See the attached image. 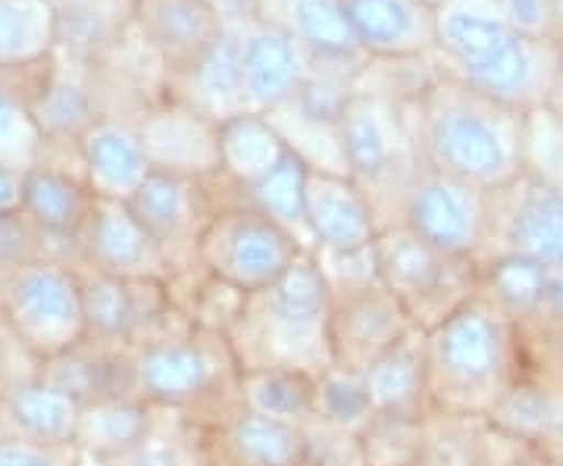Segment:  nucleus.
Instances as JSON below:
<instances>
[{
	"label": "nucleus",
	"instance_id": "obj_1",
	"mask_svg": "<svg viewBox=\"0 0 563 466\" xmlns=\"http://www.w3.org/2000/svg\"><path fill=\"white\" fill-rule=\"evenodd\" d=\"M432 410L488 420L520 379L517 323L492 298L476 301L426 332Z\"/></svg>",
	"mask_w": 563,
	"mask_h": 466
},
{
	"label": "nucleus",
	"instance_id": "obj_2",
	"mask_svg": "<svg viewBox=\"0 0 563 466\" xmlns=\"http://www.w3.org/2000/svg\"><path fill=\"white\" fill-rule=\"evenodd\" d=\"M332 295L313 254H303L279 282L251 291L242 317L229 332L232 354L247 369H298L320 376L332 360Z\"/></svg>",
	"mask_w": 563,
	"mask_h": 466
},
{
	"label": "nucleus",
	"instance_id": "obj_3",
	"mask_svg": "<svg viewBox=\"0 0 563 466\" xmlns=\"http://www.w3.org/2000/svg\"><path fill=\"white\" fill-rule=\"evenodd\" d=\"M523 125L473 88H439L422 103V163L485 195L523 173Z\"/></svg>",
	"mask_w": 563,
	"mask_h": 466
},
{
	"label": "nucleus",
	"instance_id": "obj_4",
	"mask_svg": "<svg viewBox=\"0 0 563 466\" xmlns=\"http://www.w3.org/2000/svg\"><path fill=\"white\" fill-rule=\"evenodd\" d=\"M135 395L157 410L188 413L210 429L239 407L242 366L225 335L195 329L135 347Z\"/></svg>",
	"mask_w": 563,
	"mask_h": 466
},
{
	"label": "nucleus",
	"instance_id": "obj_5",
	"mask_svg": "<svg viewBox=\"0 0 563 466\" xmlns=\"http://www.w3.org/2000/svg\"><path fill=\"white\" fill-rule=\"evenodd\" d=\"M383 285L407 307L417 329L429 332L483 295V266L476 257H451L426 244L407 225L376 235Z\"/></svg>",
	"mask_w": 563,
	"mask_h": 466
},
{
	"label": "nucleus",
	"instance_id": "obj_6",
	"mask_svg": "<svg viewBox=\"0 0 563 466\" xmlns=\"http://www.w3.org/2000/svg\"><path fill=\"white\" fill-rule=\"evenodd\" d=\"M0 310L25 345L51 360L85 339L79 266L32 260L0 279Z\"/></svg>",
	"mask_w": 563,
	"mask_h": 466
},
{
	"label": "nucleus",
	"instance_id": "obj_7",
	"mask_svg": "<svg viewBox=\"0 0 563 466\" xmlns=\"http://www.w3.org/2000/svg\"><path fill=\"white\" fill-rule=\"evenodd\" d=\"M303 254L291 232L244 201L217 210L201 235L203 269L247 295L279 282Z\"/></svg>",
	"mask_w": 563,
	"mask_h": 466
},
{
	"label": "nucleus",
	"instance_id": "obj_8",
	"mask_svg": "<svg viewBox=\"0 0 563 466\" xmlns=\"http://www.w3.org/2000/svg\"><path fill=\"white\" fill-rule=\"evenodd\" d=\"M498 257L563 266V188L520 173L488 195V229L476 260L488 264Z\"/></svg>",
	"mask_w": 563,
	"mask_h": 466
},
{
	"label": "nucleus",
	"instance_id": "obj_9",
	"mask_svg": "<svg viewBox=\"0 0 563 466\" xmlns=\"http://www.w3.org/2000/svg\"><path fill=\"white\" fill-rule=\"evenodd\" d=\"M401 225L442 254L479 257L488 229V195L422 163L407 191Z\"/></svg>",
	"mask_w": 563,
	"mask_h": 466
},
{
	"label": "nucleus",
	"instance_id": "obj_10",
	"mask_svg": "<svg viewBox=\"0 0 563 466\" xmlns=\"http://www.w3.org/2000/svg\"><path fill=\"white\" fill-rule=\"evenodd\" d=\"M129 207L161 244L169 276L201 266V235L217 213L207 203L203 179L151 169V176L129 198Z\"/></svg>",
	"mask_w": 563,
	"mask_h": 466
},
{
	"label": "nucleus",
	"instance_id": "obj_11",
	"mask_svg": "<svg viewBox=\"0 0 563 466\" xmlns=\"http://www.w3.org/2000/svg\"><path fill=\"white\" fill-rule=\"evenodd\" d=\"M339 138H342V154L347 176L361 185L366 198L376 195L379 185H391V179L410 191L422 166L407 160V138L401 125L391 116L385 103L351 95L344 103L342 122H339Z\"/></svg>",
	"mask_w": 563,
	"mask_h": 466
},
{
	"label": "nucleus",
	"instance_id": "obj_12",
	"mask_svg": "<svg viewBox=\"0 0 563 466\" xmlns=\"http://www.w3.org/2000/svg\"><path fill=\"white\" fill-rule=\"evenodd\" d=\"M417 325L407 307L385 285L347 291L332 298V360L347 369L366 373L376 360H383L391 347H398Z\"/></svg>",
	"mask_w": 563,
	"mask_h": 466
},
{
	"label": "nucleus",
	"instance_id": "obj_13",
	"mask_svg": "<svg viewBox=\"0 0 563 466\" xmlns=\"http://www.w3.org/2000/svg\"><path fill=\"white\" fill-rule=\"evenodd\" d=\"M81 266L117 279H169V266L161 244L139 223L125 201H95L91 217L76 235Z\"/></svg>",
	"mask_w": 563,
	"mask_h": 466
},
{
	"label": "nucleus",
	"instance_id": "obj_14",
	"mask_svg": "<svg viewBox=\"0 0 563 466\" xmlns=\"http://www.w3.org/2000/svg\"><path fill=\"white\" fill-rule=\"evenodd\" d=\"M303 213H307V232H310L313 251L317 247H332V251L363 247V244L376 242L379 235V220L366 191L344 173L310 169Z\"/></svg>",
	"mask_w": 563,
	"mask_h": 466
},
{
	"label": "nucleus",
	"instance_id": "obj_15",
	"mask_svg": "<svg viewBox=\"0 0 563 466\" xmlns=\"http://www.w3.org/2000/svg\"><path fill=\"white\" fill-rule=\"evenodd\" d=\"M132 357H135L132 345H113L85 335L79 345L44 360L41 379L69 391L81 407L107 398H125L135 395Z\"/></svg>",
	"mask_w": 563,
	"mask_h": 466
},
{
	"label": "nucleus",
	"instance_id": "obj_16",
	"mask_svg": "<svg viewBox=\"0 0 563 466\" xmlns=\"http://www.w3.org/2000/svg\"><path fill=\"white\" fill-rule=\"evenodd\" d=\"M307 81L303 44L276 22L244 38V91L254 113L279 110L298 98Z\"/></svg>",
	"mask_w": 563,
	"mask_h": 466
},
{
	"label": "nucleus",
	"instance_id": "obj_17",
	"mask_svg": "<svg viewBox=\"0 0 563 466\" xmlns=\"http://www.w3.org/2000/svg\"><path fill=\"white\" fill-rule=\"evenodd\" d=\"M210 432V454L220 466H301L303 429L235 407Z\"/></svg>",
	"mask_w": 563,
	"mask_h": 466
},
{
	"label": "nucleus",
	"instance_id": "obj_18",
	"mask_svg": "<svg viewBox=\"0 0 563 466\" xmlns=\"http://www.w3.org/2000/svg\"><path fill=\"white\" fill-rule=\"evenodd\" d=\"M141 142L154 169L207 179L222 173L220 122L207 120L198 110H173L144 125Z\"/></svg>",
	"mask_w": 563,
	"mask_h": 466
},
{
	"label": "nucleus",
	"instance_id": "obj_19",
	"mask_svg": "<svg viewBox=\"0 0 563 466\" xmlns=\"http://www.w3.org/2000/svg\"><path fill=\"white\" fill-rule=\"evenodd\" d=\"M366 386L379 413L395 417H429V360H426V332L413 329L401 345L391 347L383 360L369 366Z\"/></svg>",
	"mask_w": 563,
	"mask_h": 466
},
{
	"label": "nucleus",
	"instance_id": "obj_20",
	"mask_svg": "<svg viewBox=\"0 0 563 466\" xmlns=\"http://www.w3.org/2000/svg\"><path fill=\"white\" fill-rule=\"evenodd\" d=\"M0 420L7 435L44 445H76L81 404L47 379H35L0 401Z\"/></svg>",
	"mask_w": 563,
	"mask_h": 466
},
{
	"label": "nucleus",
	"instance_id": "obj_21",
	"mask_svg": "<svg viewBox=\"0 0 563 466\" xmlns=\"http://www.w3.org/2000/svg\"><path fill=\"white\" fill-rule=\"evenodd\" d=\"M191 98L201 116L213 122H229L251 113L244 91V38L222 29L195 60L191 73Z\"/></svg>",
	"mask_w": 563,
	"mask_h": 466
},
{
	"label": "nucleus",
	"instance_id": "obj_22",
	"mask_svg": "<svg viewBox=\"0 0 563 466\" xmlns=\"http://www.w3.org/2000/svg\"><path fill=\"white\" fill-rule=\"evenodd\" d=\"M354 38L376 54H410L435 38V16L422 0H342Z\"/></svg>",
	"mask_w": 563,
	"mask_h": 466
},
{
	"label": "nucleus",
	"instance_id": "obj_23",
	"mask_svg": "<svg viewBox=\"0 0 563 466\" xmlns=\"http://www.w3.org/2000/svg\"><path fill=\"white\" fill-rule=\"evenodd\" d=\"M154 420H157V407L141 401L139 395L95 401V404L81 407L76 445L85 461L107 464V461L125 454L129 447L139 445L151 432Z\"/></svg>",
	"mask_w": 563,
	"mask_h": 466
},
{
	"label": "nucleus",
	"instance_id": "obj_24",
	"mask_svg": "<svg viewBox=\"0 0 563 466\" xmlns=\"http://www.w3.org/2000/svg\"><path fill=\"white\" fill-rule=\"evenodd\" d=\"M85 166L98 198L125 203L154 169L141 135L120 125H101L85 138Z\"/></svg>",
	"mask_w": 563,
	"mask_h": 466
},
{
	"label": "nucleus",
	"instance_id": "obj_25",
	"mask_svg": "<svg viewBox=\"0 0 563 466\" xmlns=\"http://www.w3.org/2000/svg\"><path fill=\"white\" fill-rule=\"evenodd\" d=\"M213 464L210 454V432L188 413L157 410V420L139 445L125 454L95 466H207Z\"/></svg>",
	"mask_w": 563,
	"mask_h": 466
},
{
	"label": "nucleus",
	"instance_id": "obj_26",
	"mask_svg": "<svg viewBox=\"0 0 563 466\" xmlns=\"http://www.w3.org/2000/svg\"><path fill=\"white\" fill-rule=\"evenodd\" d=\"M239 407L303 429L317 413V376L298 369H247L239 379Z\"/></svg>",
	"mask_w": 563,
	"mask_h": 466
},
{
	"label": "nucleus",
	"instance_id": "obj_27",
	"mask_svg": "<svg viewBox=\"0 0 563 466\" xmlns=\"http://www.w3.org/2000/svg\"><path fill=\"white\" fill-rule=\"evenodd\" d=\"M222 173H229L239 188H251L288 154V142L282 138L276 122L266 113H242L220 125Z\"/></svg>",
	"mask_w": 563,
	"mask_h": 466
},
{
	"label": "nucleus",
	"instance_id": "obj_28",
	"mask_svg": "<svg viewBox=\"0 0 563 466\" xmlns=\"http://www.w3.org/2000/svg\"><path fill=\"white\" fill-rule=\"evenodd\" d=\"M307 176H310V166L288 147V154L263 176L261 182H254L251 188H242V191L244 203H251L254 210H261L263 217H269L285 232H291L301 242L303 251L310 254L313 242H310L307 213H303V203H307Z\"/></svg>",
	"mask_w": 563,
	"mask_h": 466
},
{
	"label": "nucleus",
	"instance_id": "obj_29",
	"mask_svg": "<svg viewBox=\"0 0 563 466\" xmlns=\"http://www.w3.org/2000/svg\"><path fill=\"white\" fill-rule=\"evenodd\" d=\"M435 38L457 57L461 73H466L473 66L492 60L495 54H501L517 35L501 16L479 10L473 3L454 0L442 7V13L435 16Z\"/></svg>",
	"mask_w": 563,
	"mask_h": 466
},
{
	"label": "nucleus",
	"instance_id": "obj_30",
	"mask_svg": "<svg viewBox=\"0 0 563 466\" xmlns=\"http://www.w3.org/2000/svg\"><path fill=\"white\" fill-rule=\"evenodd\" d=\"M91 210L85 191L63 173L41 166L22 176V213L44 232L76 238Z\"/></svg>",
	"mask_w": 563,
	"mask_h": 466
},
{
	"label": "nucleus",
	"instance_id": "obj_31",
	"mask_svg": "<svg viewBox=\"0 0 563 466\" xmlns=\"http://www.w3.org/2000/svg\"><path fill=\"white\" fill-rule=\"evenodd\" d=\"M488 423L548 445L563 426V388L536 379H517L488 413Z\"/></svg>",
	"mask_w": 563,
	"mask_h": 466
},
{
	"label": "nucleus",
	"instance_id": "obj_32",
	"mask_svg": "<svg viewBox=\"0 0 563 466\" xmlns=\"http://www.w3.org/2000/svg\"><path fill=\"white\" fill-rule=\"evenodd\" d=\"M376 413L379 410H376V401L369 395L363 373L332 364L317 376V413H313V420L351 432V435H363V429L373 423Z\"/></svg>",
	"mask_w": 563,
	"mask_h": 466
},
{
	"label": "nucleus",
	"instance_id": "obj_33",
	"mask_svg": "<svg viewBox=\"0 0 563 466\" xmlns=\"http://www.w3.org/2000/svg\"><path fill=\"white\" fill-rule=\"evenodd\" d=\"M483 266V295L501 307L510 320L532 317L544 307V288L551 266L526 257H498Z\"/></svg>",
	"mask_w": 563,
	"mask_h": 466
},
{
	"label": "nucleus",
	"instance_id": "obj_34",
	"mask_svg": "<svg viewBox=\"0 0 563 466\" xmlns=\"http://www.w3.org/2000/svg\"><path fill=\"white\" fill-rule=\"evenodd\" d=\"M288 13L291 22L282 29L322 57H347L354 47H361L342 0H291Z\"/></svg>",
	"mask_w": 563,
	"mask_h": 466
},
{
	"label": "nucleus",
	"instance_id": "obj_35",
	"mask_svg": "<svg viewBox=\"0 0 563 466\" xmlns=\"http://www.w3.org/2000/svg\"><path fill=\"white\" fill-rule=\"evenodd\" d=\"M220 13L210 7V0H154L151 22L163 44L181 54L201 57V51L220 35Z\"/></svg>",
	"mask_w": 563,
	"mask_h": 466
},
{
	"label": "nucleus",
	"instance_id": "obj_36",
	"mask_svg": "<svg viewBox=\"0 0 563 466\" xmlns=\"http://www.w3.org/2000/svg\"><path fill=\"white\" fill-rule=\"evenodd\" d=\"M369 466H413L426 461V417L376 413L361 435Z\"/></svg>",
	"mask_w": 563,
	"mask_h": 466
},
{
	"label": "nucleus",
	"instance_id": "obj_37",
	"mask_svg": "<svg viewBox=\"0 0 563 466\" xmlns=\"http://www.w3.org/2000/svg\"><path fill=\"white\" fill-rule=\"evenodd\" d=\"M485 420L439 413L426 417V461L439 466H476Z\"/></svg>",
	"mask_w": 563,
	"mask_h": 466
},
{
	"label": "nucleus",
	"instance_id": "obj_38",
	"mask_svg": "<svg viewBox=\"0 0 563 466\" xmlns=\"http://www.w3.org/2000/svg\"><path fill=\"white\" fill-rule=\"evenodd\" d=\"M313 264L320 269L322 282L329 288V295H347V291H361L383 285L379 273V257H376V242L363 244V247H347V251H332V247H317L310 251Z\"/></svg>",
	"mask_w": 563,
	"mask_h": 466
},
{
	"label": "nucleus",
	"instance_id": "obj_39",
	"mask_svg": "<svg viewBox=\"0 0 563 466\" xmlns=\"http://www.w3.org/2000/svg\"><path fill=\"white\" fill-rule=\"evenodd\" d=\"M301 466H369L363 454L361 435L332 429L310 420L303 426V461Z\"/></svg>",
	"mask_w": 563,
	"mask_h": 466
},
{
	"label": "nucleus",
	"instance_id": "obj_40",
	"mask_svg": "<svg viewBox=\"0 0 563 466\" xmlns=\"http://www.w3.org/2000/svg\"><path fill=\"white\" fill-rule=\"evenodd\" d=\"M476 466H554V457L542 442H529L523 435L504 432L485 420Z\"/></svg>",
	"mask_w": 563,
	"mask_h": 466
},
{
	"label": "nucleus",
	"instance_id": "obj_41",
	"mask_svg": "<svg viewBox=\"0 0 563 466\" xmlns=\"http://www.w3.org/2000/svg\"><path fill=\"white\" fill-rule=\"evenodd\" d=\"M41 366L44 360L22 342L20 332L10 325V320L0 310V401L10 398L16 388L41 379Z\"/></svg>",
	"mask_w": 563,
	"mask_h": 466
},
{
	"label": "nucleus",
	"instance_id": "obj_42",
	"mask_svg": "<svg viewBox=\"0 0 563 466\" xmlns=\"http://www.w3.org/2000/svg\"><path fill=\"white\" fill-rule=\"evenodd\" d=\"M79 445H44L16 435L0 439V466H81Z\"/></svg>",
	"mask_w": 563,
	"mask_h": 466
},
{
	"label": "nucleus",
	"instance_id": "obj_43",
	"mask_svg": "<svg viewBox=\"0 0 563 466\" xmlns=\"http://www.w3.org/2000/svg\"><path fill=\"white\" fill-rule=\"evenodd\" d=\"M32 260H41L32 229L20 213H0V279Z\"/></svg>",
	"mask_w": 563,
	"mask_h": 466
},
{
	"label": "nucleus",
	"instance_id": "obj_44",
	"mask_svg": "<svg viewBox=\"0 0 563 466\" xmlns=\"http://www.w3.org/2000/svg\"><path fill=\"white\" fill-rule=\"evenodd\" d=\"M44 116H47L51 129H60V132L79 129L88 122V101L79 88H60L51 95V101L44 103Z\"/></svg>",
	"mask_w": 563,
	"mask_h": 466
},
{
	"label": "nucleus",
	"instance_id": "obj_45",
	"mask_svg": "<svg viewBox=\"0 0 563 466\" xmlns=\"http://www.w3.org/2000/svg\"><path fill=\"white\" fill-rule=\"evenodd\" d=\"M29 35V16L20 3L13 0H0V57L16 54Z\"/></svg>",
	"mask_w": 563,
	"mask_h": 466
},
{
	"label": "nucleus",
	"instance_id": "obj_46",
	"mask_svg": "<svg viewBox=\"0 0 563 466\" xmlns=\"http://www.w3.org/2000/svg\"><path fill=\"white\" fill-rule=\"evenodd\" d=\"M504 22L520 29V32H536L544 22L542 0H501Z\"/></svg>",
	"mask_w": 563,
	"mask_h": 466
},
{
	"label": "nucleus",
	"instance_id": "obj_47",
	"mask_svg": "<svg viewBox=\"0 0 563 466\" xmlns=\"http://www.w3.org/2000/svg\"><path fill=\"white\" fill-rule=\"evenodd\" d=\"M22 210V176L0 163V213H20Z\"/></svg>",
	"mask_w": 563,
	"mask_h": 466
},
{
	"label": "nucleus",
	"instance_id": "obj_48",
	"mask_svg": "<svg viewBox=\"0 0 563 466\" xmlns=\"http://www.w3.org/2000/svg\"><path fill=\"white\" fill-rule=\"evenodd\" d=\"M542 310L563 325V266H551V273H548Z\"/></svg>",
	"mask_w": 563,
	"mask_h": 466
},
{
	"label": "nucleus",
	"instance_id": "obj_49",
	"mask_svg": "<svg viewBox=\"0 0 563 466\" xmlns=\"http://www.w3.org/2000/svg\"><path fill=\"white\" fill-rule=\"evenodd\" d=\"M16 138H20V113L10 103V98L0 91V147L16 144Z\"/></svg>",
	"mask_w": 563,
	"mask_h": 466
},
{
	"label": "nucleus",
	"instance_id": "obj_50",
	"mask_svg": "<svg viewBox=\"0 0 563 466\" xmlns=\"http://www.w3.org/2000/svg\"><path fill=\"white\" fill-rule=\"evenodd\" d=\"M261 0H210V7L217 10V13H229V16H242L247 10H254Z\"/></svg>",
	"mask_w": 563,
	"mask_h": 466
},
{
	"label": "nucleus",
	"instance_id": "obj_51",
	"mask_svg": "<svg viewBox=\"0 0 563 466\" xmlns=\"http://www.w3.org/2000/svg\"><path fill=\"white\" fill-rule=\"evenodd\" d=\"M548 451H551V457H554V466H563V426H561V432H558V435H554V439H551V442H548Z\"/></svg>",
	"mask_w": 563,
	"mask_h": 466
},
{
	"label": "nucleus",
	"instance_id": "obj_52",
	"mask_svg": "<svg viewBox=\"0 0 563 466\" xmlns=\"http://www.w3.org/2000/svg\"><path fill=\"white\" fill-rule=\"evenodd\" d=\"M413 466H439V464H432V461H420V464H413Z\"/></svg>",
	"mask_w": 563,
	"mask_h": 466
},
{
	"label": "nucleus",
	"instance_id": "obj_53",
	"mask_svg": "<svg viewBox=\"0 0 563 466\" xmlns=\"http://www.w3.org/2000/svg\"><path fill=\"white\" fill-rule=\"evenodd\" d=\"M3 435H7V432H3V420H0V439H3Z\"/></svg>",
	"mask_w": 563,
	"mask_h": 466
},
{
	"label": "nucleus",
	"instance_id": "obj_54",
	"mask_svg": "<svg viewBox=\"0 0 563 466\" xmlns=\"http://www.w3.org/2000/svg\"><path fill=\"white\" fill-rule=\"evenodd\" d=\"M207 466H220V464H207Z\"/></svg>",
	"mask_w": 563,
	"mask_h": 466
}]
</instances>
